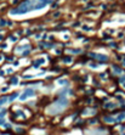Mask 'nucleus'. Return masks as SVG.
Here are the masks:
<instances>
[{
    "mask_svg": "<svg viewBox=\"0 0 125 135\" xmlns=\"http://www.w3.org/2000/svg\"><path fill=\"white\" fill-rule=\"evenodd\" d=\"M33 95H34V91H33V90H31V89H28V90H26L25 94H23V95L20 97V100H22V101H23V100H26L27 97H29V96H33Z\"/></svg>",
    "mask_w": 125,
    "mask_h": 135,
    "instance_id": "1",
    "label": "nucleus"
},
{
    "mask_svg": "<svg viewBox=\"0 0 125 135\" xmlns=\"http://www.w3.org/2000/svg\"><path fill=\"white\" fill-rule=\"evenodd\" d=\"M125 118V113H120L118 116V117L115 118V121H118V122H120V121H123V119H124Z\"/></svg>",
    "mask_w": 125,
    "mask_h": 135,
    "instance_id": "2",
    "label": "nucleus"
},
{
    "mask_svg": "<svg viewBox=\"0 0 125 135\" xmlns=\"http://www.w3.org/2000/svg\"><path fill=\"white\" fill-rule=\"evenodd\" d=\"M104 121L108 122V123H112V122H114L115 119H114V118H112V117H106V118H104Z\"/></svg>",
    "mask_w": 125,
    "mask_h": 135,
    "instance_id": "3",
    "label": "nucleus"
},
{
    "mask_svg": "<svg viewBox=\"0 0 125 135\" xmlns=\"http://www.w3.org/2000/svg\"><path fill=\"white\" fill-rule=\"evenodd\" d=\"M5 113H6V110H3V111H1V112H0V118L4 117V116H5Z\"/></svg>",
    "mask_w": 125,
    "mask_h": 135,
    "instance_id": "4",
    "label": "nucleus"
},
{
    "mask_svg": "<svg viewBox=\"0 0 125 135\" xmlns=\"http://www.w3.org/2000/svg\"><path fill=\"white\" fill-rule=\"evenodd\" d=\"M16 96H17V94H14V95H12V96L10 97V101H11V100H14L15 97H16Z\"/></svg>",
    "mask_w": 125,
    "mask_h": 135,
    "instance_id": "5",
    "label": "nucleus"
}]
</instances>
